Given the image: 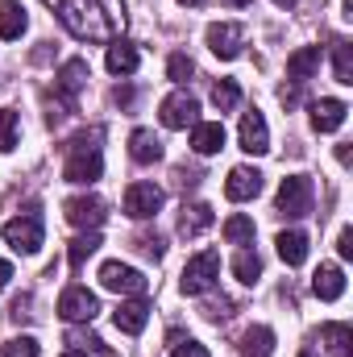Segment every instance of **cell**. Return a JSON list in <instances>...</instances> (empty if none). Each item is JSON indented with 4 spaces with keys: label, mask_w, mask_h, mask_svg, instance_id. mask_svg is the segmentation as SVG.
I'll list each match as a JSON object with an SVG mask.
<instances>
[{
    "label": "cell",
    "mask_w": 353,
    "mask_h": 357,
    "mask_svg": "<svg viewBox=\"0 0 353 357\" xmlns=\"http://www.w3.org/2000/svg\"><path fill=\"white\" fill-rule=\"evenodd\" d=\"M117 104H125V108H129V104H133V91H129V88H117Z\"/></svg>",
    "instance_id": "obj_39"
},
{
    "label": "cell",
    "mask_w": 353,
    "mask_h": 357,
    "mask_svg": "<svg viewBox=\"0 0 353 357\" xmlns=\"http://www.w3.org/2000/svg\"><path fill=\"white\" fill-rule=\"evenodd\" d=\"M171 357H208V349L204 345H195V341H187V345H175V354Z\"/></svg>",
    "instance_id": "obj_37"
},
{
    "label": "cell",
    "mask_w": 353,
    "mask_h": 357,
    "mask_svg": "<svg viewBox=\"0 0 353 357\" xmlns=\"http://www.w3.org/2000/svg\"><path fill=\"white\" fill-rule=\"evenodd\" d=\"M125 216H133V220H150L158 208H163V187H154V183H133L129 191H125Z\"/></svg>",
    "instance_id": "obj_9"
},
{
    "label": "cell",
    "mask_w": 353,
    "mask_h": 357,
    "mask_svg": "<svg viewBox=\"0 0 353 357\" xmlns=\"http://www.w3.org/2000/svg\"><path fill=\"white\" fill-rule=\"evenodd\" d=\"M274 4H278V8H291V4H295V0H274Z\"/></svg>",
    "instance_id": "obj_41"
},
{
    "label": "cell",
    "mask_w": 353,
    "mask_h": 357,
    "mask_svg": "<svg viewBox=\"0 0 353 357\" xmlns=\"http://www.w3.org/2000/svg\"><path fill=\"white\" fill-rule=\"evenodd\" d=\"M316 71H320V46H303V50H295V54L287 59V79H291L295 88H303Z\"/></svg>",
    "instance_id": "obj_15"
},
{
    "label": "cell",
    "mask_w": 353,
    "mask_h": 357,
    "mask_svg": "<svg viewBox=\"0 0 353 357\" xmlns=\"http://www.w3.org/2000/svg\"><path fill=\"white\" fill-rule=\"evenodd\" d=\"M100 129H91V133H80V137H71V146H67V167H63V178L67 183H80V187H88L96 178L104 175V158H100Z\"/></svg>",
    "instance_id": "obj_2"
},
{
    "label": "cell",
    "mask_w": 353,
    "mask_h": 357,
    "mask_svg": "<svg viewBox=\"0 0 353 357\" xmlns=\"http://www.w3.org/2000/svg\"><path fill=\"white\" fill-rule=\"evenodd\" d=\"M241 150L246 154H266L270 150V133H266V116L254 108L241 116Z\"/></svg>",
    "instance_id": "obj_14"
},
{
    "label": "cell",
    "mask_w": 353,
    "mask_h": 357,
    "mask_svg": "<svg viewBox=\"0 0 353 357\" xmlns=\"http://www.w3.org/2000/svg\"><path fill=\"white\" fill-rule=\"evenodd\" d=\"M42 216L29 208V212H21V216H13L8 225H4V241L17 250V254H38L42 250Z\"/></svg>",
    "instance_id": "obj_5"
},
{
    "label": "cell",
    "mask_w": 353,
    "mask_h": 357,
    "mask_svg": "<svg viewBox=\"0 0 353 357\" xmlns=\"http://www.w3.org/2000/svg\"><path fill=\"white\" fill-rule=\"evenodd\" d=\"M13 146H17V112L4 108L0 112V154H8Z\"/></svg>",
    "instance_id": "obj_33"
},
{
    "label": "cell",
    "mask_w": 353,
    "mask_h": 357,
    "mask_svg": "<svg viewBox=\"0 0 353 357\" xmlns=\"http://www.w3.org/2000/svg\"><path fill=\"white\" fill-rule=\"evenodd\" d=\"M100 287L117 291V295H146V274L125 262H104L100 266Z\"/></svg>",
    "instance_id": "obj_8"
},
{
    "label": "cell",
    "mask_w": 353,
    "mask_h": 357,
    "mask_svg": "<svg viewBox=\"0 0 353 357\" xmlns=\"http://www.w3.org/2000/svg\"><path fill=\"white\" fill-rule=\"evenodd\" d=\"M137 245H142V254H146V258H163V254H167V245H163V237H158V233H154V237H142Z\"/></svg>",
    "instance_id": "obj_35"
},
{
    "label": "cell",
    "mask_w": 353,
    "mask_h": 357,
    "mask_svg": "<svg viewBox=\"0 0 353 357\" xmlns=\"http://www.w3.org/2000/svg\"><path fill=\"white\" fill-rule=\"evenodd\" d=\"M208 46L216 59H237L241 46H246V29L233 25V21H220V25H208Z\"/></svg>",
    "instance_id": "obj_11"
},
{
    "label": "cell",
    "mask_w": 353,
    "mask_h": 357,
    "mask_svg": "<svg viewBox=\"0 0 353 357\" xmlns=\"http://www.w3.org/2000/svg\"><path fill=\"white\" fill-rule=\"evenodd\" d=\"M195 112H200V100L191 96V91H171L167 100H163V125L167 129H187V125H195Z\"/></svg>",
    "instance_id": "obj_10"
},
{
    "label": "cell",
    "mask_w": 353,
    "mask_h": 357,
    "mask_svg": "<svg viewBox=\"0 0 353 357\" xmlns=\"http://www.w3.org/2000/svg\"><path fill=\"white\" fill-rule=\"evenodd\" d=\"M320 341L329 345V354L333 357H350L353 333H350V324H324V328H320Z\"/></svg>",
    "instance_id": "obj_26"
},
{
    "label": "cell",
    "mask_w": 353,
    "mask_h": 357,
    "mask_svg": "<svg viewBox=\"0 0 353 357\" xmlns=\"http://www.w3.org/2000/svg\"><path fill=\"white\" fill-rule=\"evenodd\" d=\"M112 320H117V328H121V333L137 337V333L146 328V320H150V303H146V299H129V303H121V307H117V316H112Z\"/></svg>",
    "instance_id": "obj_17"
},
{
    "label": "cell",
    "mask_w": 353,
    "mask_h": 357,
    "mask_svg": "<svg viewBox=\"0 0 353 357\" xmlns=\"http://www.w3.org/2000/svg\"><path fill=\"white\" fill-rule=\"evenodd\" d=\"M233 274H237L241 282H250V287H254V282H258V274H262V258H258L254 250H241V254L233 258Z\"/></svg>",
    "instance_id": "obj_28"
},
{
    "label": "cell",
    "mask_w": 353,
    "mask_h": 357,
    "mask_svg": "<svg viewBox=\"0 0 353 357\" xmlns=\"http://www.w3.org/2000/svg\"><path fill=\"white\" fill-rule=\"evenodd\" d=\"M278 258L287 262V266H303V258H308V233H299V229H287V233H278Z\"/></svg>",
    "instance_id": "obj_21"
},
{
    "label": "cell",
    "mask_w": 353,
    "mask_h": 357,
    "mask_svg": "<svg viewBox=\"0 0 353 357\" xmlns=\"http://www.w3.org/2000/svg\"><path fill=\"white\" fill-rule=\"evenodd\" d=\"M191 150H195V154H216V150H225V125H220V121L195 125V129H191Z\"/></svg>",
    "instance_id": "obj_18"
},
{
    "label": "cell",
    "mask_w": 353,
    "mask_h": 357,
    "mask_svg": "<svg viewBox=\"0 0 353 357\" xmlns=\"http://www.w3.org/2000/svg\"><path fill=\"white\" fill-rule=\"evenodd\" d=\"M96 250H100V233H96V229H91V233H84V237H75V241H71V250H67V262H71V270H80L91 254H96Z\"/></svg>",
    "instance_id": "obj_27"
},
{
    "label": "cell",
    "mask_w": 353,
    "mask_h": 357,
    "mask_svg": "<svg viewBox=\"0 0 353 357\" xmlns=\"http://www.w3.org/2000/svg\"><path fill=\"white\" fill-rule=\"evenodd\" d=\"M59 17L80 42H117L125 29V4L121 0H63Z\"/></svg>",
    "instance_id": "obj_1"
},
{
    "label": "cell",
    "mask_w": 353,
    "mask_h": 357,
    "mask_svg": "<svg viewBox=\"0 0 353 357\" xmlns=\"http://www.w3.org/2000/svg\"><path fill=\"white\" fill-rule=\"evenodd\" d=\"M129 154H133V162L150 167V162H158V158H163V142L154 137V129H137V133L129 137Z\"/></svg>",
    "instance_id": "obj_20"
},
{
    "label": "cell",
    "mask_w": 353,
    "mask_h": 357,
    "mask_svg": "<svg viewBox=\"0 0 353 357\" xmlns=\"http://www.w3.org/2000/svg\"><path fill=\"white\" fill-rule=\"evenodd\" d=\"M212 104H216L220 112H229V108H237V104H241V88H237L233 79H220V84L212 88Z\"/></svg>",
    "instance_id": "obj_31"
},
{
    "label": "cell",
    "mask_w": 353,
    "mask_h": 357,
    "mask_svg": "<svg viewBox=\"0 0 353 357\" xmlns=\"http://www.w3.org/2000/svg\"><path fill=\"white\" fill-rule=\"evenodd\" d=\"M333 75H337V84H353V50L345 42H333Z\"/></svg>",
    "instance_id": "obj_29"
},
{
    "label": "cell",
    "mask_w": 353,
    "mask_h": 357,
    "mask_svg": "<svg viewBox=\"0 0 353 357\" xmlns=\"http://www.w3.org/2000/svg\"><path fill=\"white\" fill-rule=\"evenodd\" d=\"M179 4H187V8H195V4H204V0H179Z\"/></svg>",
    "instance_id": "obj_42"
},
{
    "label": "cell",
    "mask_w": 353,
    "mask_h": 357,
    "mask_svg": "<svg viewBox=\"0 0 353 357\" xmlns=\"http://www.w3.org/2000/svg\"><path fill=\"white\" fill-rule=\"evenodd\" d=\"M84 84H88V63H84V59H67L63 71L54 75V91H59V100H50V121L75 112V96L84 91Z\"/></svg>",
    "instance_id": "obj_3"
},
{
    "label": "cell",
    "mask_w": 353,
    "mask_h": 357,
    "mask_svg": "<svg viewBox=\"0 0 353 357\" xmlns=\"http://www.w3.org/2000/svg\"><path fill=\"white\" fill-rule=\"evenodd\" d=\"M225 241H229V245L254 241V220H250V216H229V220H225Z\"/></svg>",
    "instance_id": "obj_30"
},
{
    "label": "cell",
    "mask_w": 353,
    "mask_h": 357,
    "mask_svg": "<svg viewBox=\"0 0 353 357\" xmlns=\"http://www.w3.org/2000/svg\"><path fill=\"white\" fill-rule=\"evenodd\" d=\"M312 291L320 295V299H341L345 295V274H341V266H320L316 270V278H312Z\"/></svg>",
    "instance_id": "obj_22"
},
{
    "label": "cell",
    "mask_w": 353,
    "mask_h": 357,
    "mask_svg": "<svg viewBox=\"0 0 353 357\" xmlns=\"http://www.w3.org/2000/svg\"><path fill=\"white\" fill-rule=\"evenodd\" d=\"M220 4H229V8H246V4H254V0H220Z\"/></svg>",
    "instance_id": "obj_40"
},
{
    "label": "cell",
    "mask_w": 353,
    "mask_h": 357,
    "mask_svg": "<svg viewBox=\"0 0 353 357\" xmlns=\"http://www.w3.org/2000/svg\"><path fill=\"white\" fill-rule=\"evenodd\" d=\"M8 278H13V266H8V262H4V258H0V291H4V287H8Z\"/></svg>",
    "instance_id": "obj_38"
},
{
    "label": "cell",
    "mask_w": 353,
    "mask_h": 357,
    "mask_svg": "<svg viewBox=\"0 0 353 357\" xmlns=\"http://www.w3.org/2000/svg\"><path fill=\"white\" fill-rule=\"evenodd\" d=\"M278 212L283 216H308L312 212V178L308 175H287L278 187Z\"/></svg>",
    "instance_id": "obj_7"
},
{
    "label": "cell",
    "mask_w": 353,
    "mask_h": 357,
    "mask_svg": "<svg viewBox=\"0 0 353 357\" xmlns=\"http://www.w3.org/2000/svg\"><path fill=\"white\" fill-rule=\"evenodd\" d=\"M167 75H171L175 84H187V79L195 75V63H191L187 54H171V63H167Z\"/></svg>",
    "instance_id": "obj_34"
},
{
    "label": "cell",
    "mask_w": 353,
    "mask_h": 357,
    "mask_svg": "<svg viewBox=\"0 0 353 357\" xmlns=\"http://www.w3.org/2000/svg\"><path fill=\"white\" fill-rule=\"evenodd\" d=\"M212 208L208 204H183V216H179V237H200L204 229H212Z\"/></svg>",
    "instance_id": "obj_19"
},
{
    "label": "cell",
    "mask_w": 353,
    "mask_h": 357,
    "mask_svg": "<svg viewBox=\"0 0 353 357\" xmlns=\"http://www.w3.org/2000/svg\"><path fill=\"white\" fill-rule=\"evenodd\" d=\"M337 254L350 262L353 258V229H341V237H337Z\"/></svg>",
    "instance_id": "obj_36"
},
{
    "label": "cell",
    "mask_w": 353,
    "mask_h": 357,
    "mask_svg": "<svg viewBox=\"0 0 353 357\" xmlns=\"http://www.w3.org/2000/svg\"><path fill=\"white\" fill-rule=\"evenodd\" d=\"M59 316H63L67 324H91V320L100 316V299L91 295L88 287H67V291L59 295Z\"/></svg>",
    "instance_id": "obj_6"
},
{
    "label": "cell",
    "mask_w": 353,
    "mask_h": 357,
    "mask_svg": "<svg viewBox=\"0 0 353 357\" xmlns=\"http://www.w3.org/2000/svg\"><path fill=\"white\" fill-rule=\"evenodd\" d=\"M104 63H108V71H112V75H133V71H137V63H142V54H137V46H129V42H112Z\"/></svg>",
    "instance_id": "obj_23"
},
{
    "label": "cell",
    "mask_w": 353,
    "mask_h": 357,
    "mask_svg": "<svg viewBox=\"0 0 353 357\" xmlns=\"http://www.w3.org/2000/svg\"><path fill=\"white\" fill-rule=\"evenodd\" d=\"M299 357H316V354H312V349H303V354H299Z\"/></svg>",
    "instance_id": "obj_44"
},
{
    "label": "cell",
    "mask_w": 353,
    "mask_h": 357,
    "mask_svg": "<svg viewBox=\"0 0 353 357\" xmlns=\"http://www.w3.org/2000/svg\"><path fill=\"white\" fill-rule=\"evenodd\" d=\"M216 278H220V254H216V250H204V254H195V258L183 266L179 287H183L187 295H204V291L216 287Z\"/></svg>",
    "instance_id": "obj_4"
},
{
    "label": "cell",
    "mask_w": 353,
    "mask_h": 357,
    "mask_svg": "<svg viewBox=\"0 0 353 357\" xmlns=\"http://www.w3.org/2000/svg\"><path fill=\"white\" fill-rule=\"evenodd\" d=\"M345 116H350V104H345V100H316V104H312V129H316V133L341 129Z\"/></svg>",
    "instance_id": "obj_13"
},
{
    "label": "cell",
    "mask_w": 353,
    "mask_h": 357,
    "mask_svg": "<svg viewBox=\"0 0 353 357\" xmlns=\"http://www.w3.org/2000/svg\"><path fill=\"white\" fill-rule=\"evenodd\" d=\"M63 357H88V354H80V349H67V354H63Z\"/></svg>",
    "instance_id": "obj_43"
},
{
    "label": "cell",
    "mask_w": 353,
    "mask_h": 357,
    "mask_svg": "<svg viewBox=\"0 0 353 357\" xmlns=\"http://www.w3.org/2000/svg\"><path fill=\"white\" fill-rule=\"evenodd\" d=\"M237 349H241L246 357H270V354H274V333L258 324V328H250V333L241 337V345H237Z\"/></svg>",
    "instance_id": "obj_25"
},
{
    "label": "cell",
    "mask_w": 353,
    "mask_h": 357,
    "mask_svg": "<svg viewBox=\"0 0 353 357\" xmlns=\"http://www.w3.org/2000/svg\"><path fill=\"white\" fill-rule=\"evenodd\" d=\"M258 191H262V175H258L254 167H237V171L229 175V183H225V195L237 199V204H241V199H254Z\"/></svg>",
    "instance_id": "obj_16"
},
{
    "label": "cell",
    "mask_w": 353,
    "mask_h": 357,
    "mask_svg": "<svg viewBox=\"0 0 353 357\" xmlns=\"http://www.w3.org/2000/svg\"><path fill=\"white\" fill-rule=\"evenodd\" d=\"M104 199L100 195H75V199H67V220L75 225V229H100L104 225Z\"/></svg>",
    "instance_id": "obj_12"
},
{
    "label": "cell",
    "mask_w": 353,
    "mask_h": 357,
    "mask_svg": "<svg viewBox=\"0 0 353 357\" xmlns=\"http://www.w3.org/2000/svg\"><path fill=\"white\" fill-rule=\"evenodd\" d=\"M25 25H29L25 8H21L17 0H4V4H0V38H4V42H13V38H21V33H25Z\"/></svg>",
    "instance_id": "obj_24"
},
{
    "label": "cell",
    "mask_w": 353,
    "mask_h": 357,
    "mask_svg": "<svg viewBox=\"0 0 353 357\" xmlns=\"http://www.w3.org/2000/svg\"><path fill=\"white\" fill-rule=\"evenodd\" d=\"M42 354V345L33 341V337H13V341H4V349L0 357H38Z\"/></svg>",
    "instance_id": "obj_32"
}]
</instances>
